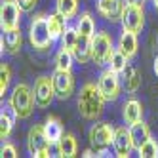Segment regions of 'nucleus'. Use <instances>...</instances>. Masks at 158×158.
<instances>
[{
  "instance_id": "nucleus-1",
  "label": "nucleus",
  "mask_w": 158,
  "mask_h": 158,
  "mask_svg": "<svg viewBox=\"0 0 158 158\" xmlns=\"http://www.w3.org/2000/svg\"><path fill=\"white\" fill-rule=\"evenodd\" d=\"M105 95L94 82H86L80 88V95H78V112L86 120H97L103 112L105 107Z\"/></svg>"
},
{
  "instance_id": "nucleus-2",
  "label": "nucleus",
  "mask_w": 158,
  "mask_h": 158,
  "mask_svg": "<svg viewBox=\"0 0 158 158\" xmlns=\"http://www.w3.org/2000/svg\"><path fill=\"white\" fill-rule=\"evenodd\" d=\"M10 103H12L17 118H29L32 114V107L36 105L35 94H32V89L25 82H19L14 86L12 95H10Z\"/></svg>"
},
{
  "instance_id": "nucleus-3",
  "label": "nucleus",
  "mask_w": 158,
  "mask_h": 158,
  "mask_svg": "<svg viewBox=\"0 0 158 158\" xmlns=\"http://www.w3.org/2000/svg\"><path fill=\"white\" fill-rule=\"evenodd\" d=\"M114 133L116 130L109 122H95L89 128V133H88L89 145H92V149L97 151V156H107V149L114 141Z\"/></svg>"
},
{
  "instance_id": "nucleus-4",
  "label": "nucleus",
  "mask_w": 158,
  "mask_h": 158,
  "mask_svg": "<svg viewBox=\"0 0 158 158\" xmlns=\"http://www.w3.org/2000/svg\"><path fill=\"white\" fill-rule=\"evenodd\" d=\"M29 42L35 50H46L53 42L48 31V15L38 14L31 19L29 25Z\"/></svg>"
},
{
  "instance_id": "nucleus-5",
  "label": "nucleus",
  "mask_w": 158,
  "mask_h": 158,
  "mask_svg": "<svg viewBox=\"0 0 158 158\" xmlns=\"http://www.w3.org/2000/svg\"><path fill=\"white\" fill-rule=\"evenodd\" d=\"M112 53H114V46H112V36L109 32L101 31L95 32L92 36V55H94V63L99 67L109 65Z\"/></svg>"
},
{
  "instance_id": "nucleus-6",
  "label": "nucleus",
  "mask_w": 158,
  "mask_h": 158,
  "mask_svg": "<svg viewBox=\"0 0 158 158\" xmlns=\"http://www.w3.org/2000/svg\"><path fill=\"white\" fill-rule=\"evenodd\" d=\"M32 94H35V103L38 109H48L52 105V101L55 99L53 76H46V74L38 76L35 88H32Z\"/></svg>"
},
{
  "instance_id": "nucleus-7",
  "label": "nucleus",
  "mask_w": 158,
  "mask_h": 158,
  "mask_svg": "<svg viewBox=\"0 0 158 158\" xmlns=\"http://www.w3.org/2000/svg\"><path fill=\"white\" fill-rule=\"evenodd\" d=\"M97 86L107 101H116L120 97V78L112 69H105L97 78Z\"/></svg>"
},
{
  "instance_id": "nucleus-8",
  "label": "nucleus",
  "mask_w": 158,
  "mask_h": 158,
  "mask_svg": "<svg viewBox=\"0 0 158 158\" xmlns=\"http://www.w3.org/2000/svg\"><path fill=\"white\" fill-rule=\"evenodd\" d=\"M21 12L23 10L19 8L15 0H2V6H0V27H2V32L19 27Z\"/></svg>"
},
{
  "instance_id": "nucleus-9",
  "label": "nucleus",
  "mask_w": 158,
  "mask_h": 158,
  "mask_svg": "<svg viewBox=\"0 0 158 158\" xmlns=\"http://www.w3.org/2000/svg\"><path fill=\"white\" fill-rule=\"evenodd\" d=\"M53 88L57 99H69L74 92V76L71 71H55L53 74Z\"/></svg>"
},
{
  "instance_id": "nucleus-10",
  "label": "nucleus",
  "mask_w": 158,
  "mask_h": 158,
  "mask_svg": "<svg viewBox=\"0 0 158 158\" xmlns=\"http://www.w3.org/2000/svg\"><path fill=\"white\" fill-rule=\"evenodd\" d=\"M50 139L46 137V131H44V126H32L29 130V135H27V149L32 156H38V152L42 151H48L50 149Z\"/></svg>"
},
{
  "instance_id": "nucleus-11",
  "label": "nucleus",
  "mask_w": 158,
  "mask_h": 158,
  "mask_svg": "<svg viewBox=\"0 0 158 158\" xmlns=\"http://www.w3.org/2000/svg\"><path fill=\"white\" fill-rule=\"evenodd\" d=\"M133 149H135V147H133V141H131L130 128H126V126L116 128L114 141H112V151H114V156H118V158H128Z\"/></svg>"
},
{
  "instance_id": "nucleus-12",
  "label": "nucleus",
  "mask_w": 158,
  "mask_h": 158,
  "mask_svg": "<svg viewBox=\"0 0 158 158\" xmlns=\"http://www.w3.org/2000/svg\"><path fill=\"white\" fill-rule=\"evenodd\" d=\"M122 27L126 31H131V32H141L143 25H145V14H143V8H137V6H130L126 4V10H124V15L120 19Z\"/></svg>"
},
{
  "instance_id": "nucleus-13",
  "label": "nucleus",
  "mask_w": 158,
  "mask_h": 158,
  "mask_svg": "<svg viewBox=\"0 0 158 158\" xmlns=\"http://www.w3.org/2000/svg\"><path fill=\"white\" fill-rule=\"evenodd\" d=\"M126 10V0H97V12L109 21H120Z\"/></svg>"
},
{
  "instance_id": "nucleus-14",
  "label": "nucleus",
  "mask_w": 158,
  "mask_h": 158,
  "mask_svg": "<svg viewBox=\"0 0 158 158\" xmlns=\"http://www.w3.org/2000/svg\"><path fill=\"white\" fill-rule=\"evenodd\" d=\"M15 118H17V114H15L12 103L6 101L2 105V110H0V139H8V135L12 133Z\"/></svg>"
},
{
  "instance_id": "nucleus-15",
  "label": "nucleus",
  "mask_w": 158,
  "mask_h": 158,
  "mask_svg": "<svg viewBox=\"0 0 158 158\" xmlns=\"http://www.w3.org/2000/svg\"><path fill=\"white\" fill-rule=\"evenodd\" d=\"M2 52L10 53V55H15L19 50H21V44H23V36H21V32L17 29H12V31H4L2 35Z\"/></svg>"
},
{
  "instance_id": "nucleus-16",
  "label": "nucleus",
  "mask_w": 158,
  "mask_h": 158,
  "mask_svg": "<svg viewBox=\"0 0 158 158\" xmlns=\"http://www.w3.org/2000/svg\"><path fill=\"white\" fill-rule=\"evenodd\" d=\"M73 55L78 63H89L94 61V55H92V38L89 36H78L76 44H74V50Z\"/></svg>"
},
{
  "instance_id": "nucleus-17",
  "label": "nucleus",
  "mask_w": 158,
  "mask_h": 158,
  "mask_svg": "<svg viewBox=\"0 0 158 158\" xmlns=\"http://www.w3.org/2000/svg\"><path fill=\"white\" fill-rule=\"evenodd\" d=\"M122 116H124V122L126 124H135V122H139L143 120V107L137 99H128L126 103H124L122 107Z\"/></svg>"
},
{
  "instance_id": "nucleus-18",
  "label": "nucleus",
  "mask_w": 158,
  "mask_h": 158,
  "mask_svg": "<svg viewBox=\"0 0 158 158\" xmlns=\"http://www.w3.org/2000/svg\"><path fill=\"white\" fill-rule=\"evenodd\" d=\"M137 32H131V31H122V35L118 38V50H122L124 53L131 59L135 53H137Z\"/></svg>"
},
{
  "instance_id": "nucleus-19",
  "label": "nucleus",
  "mask_w": 158,
  "mask_h": 158,
  "mask_svg": "<svg viewBox=\"0 0 158 158\" xmlns=\"http://www.w3.org/2000/svg\"><path fill=\"white\" fill-rule=\"evenodd\" d=\"M42 126H44L46 137L50 139V143H52V145H57V143H59V139L65 135V133H63V126H61L59 118H55V116L46 118V122H44Z\"/></svg>"
},
{
  "instance_id": "nucleus-20",
  "label": "nucleus",
  "mask_w": 158,
  "mask_h": 158,
  "mask_svg": "<svg viewBox=\"0 0 158 158\" xmlns=\"http://www.w3.org/2000/svg\"><path fill=\"white\" fill-rule=\"evenodd\" d=\"M130 133H131V141H133L135 149H139V147L151 137V130H149V126H147L143 120L131 124V126H130Z\"/></svg>"
},
{
  "instance_id": "nucleus-21",
  "label": "nucleus",
  "mask_w": 158,
  "mask_h": 158,
  "mask_svg": "<svg viewBox=\"0 0 158 158\" xmlns=\"http://www.w3.org/2000/svg\"><path fill=\"white\" fill-rule=\"evenodd\" d=\"M65 23H67V19L61 14H52V15H48V31H50L52 40H61L63 32L67 29Z\"/></svg>"
},
{
  "instance_id": "nucleus-22",
  "label": "nucleus",
  "mask_w": 158,
  "mask_h": 158,
  "mask_svg": "<svg viewBox=\"0 0 158 158\" xmlns=\"http://www.w3.org/2000/svg\"><path fill=\"white\" fill-rule=\"evenodd\" d=\"M57 151H59V156H63V158H73V156H76L78 143H76V139H74L73 133H65L63 137L59 139Z\"/></svg>"
},
{
  "instance_id": "nucleus-23",
  "label": "nucleus",
  "mask_w": 158,
  "mask_h": 158,
  "mask_svg": "<svg viewBox=\"0 0 158 158\" xmlns=\"http://www.w3.org/2000/svg\"><path fill=\"white\" fill-rule=\"evenodd\" d=\"M122 82H124V88H126L128 94H135L139 89V86H141V78H139L137 71L128 65L126 69H124V73H122Z\"/></svg>"
},
{
  "instance_id": "nucleus-24",
  "label": "nucleus",
  "mask_w": 158,
  "mask_h": 158,
  "mask_svg": "<svg viewBox=\"0 0 158 158\" xmlns=\"http://www.w3.org/2000/svg\"><path fill=\"white\" fill-rule=\"evenodd\" d=\"M76 29H78V32H80L82 36H89V38H92V36L95 35V21H94L92 14H89V12H84L80 17H78Z\"/></svg>"
},
{
  "instance_id": "nucleus-25",
  "label": "nucleus",
  "mask_w": 158,
  "mask_h": 158,
  "mask_svg": "<svg viewBox=\"0 0 158 158\" xmlns=\"http://www.w3.org/2000/svg\"><path fill=\"white\" fill-rule=\"evenodd\" d=\"M55 10H57V14H61L69 21L78 12V0H55Z\"/></svg>"
},
{
  "instance_id": "nucleus-26",
  "label": "nucleus",
  "mask_w": 158,
  "mask_h": 158,
  "mask_svg": "<svg viewBox=\"0 0 158 158\" xmlns=\"http://www.w3.org/2000/svg\"><path fill=\"white\" fill-rule=\"evenodd\" d=\"M73 59H74L73 52L61 48L57 52V55H55V71H71L73 69Z\"/></svg>"
},
{
  "instance_id": "nucleus-27",
  "label": "nucleus",
  "mask_w": 158,
  "mask_h": 158,
  "mask_svg": "<svg viewBox=\"0 0 158 158\" xmlns=\"http://www.w3.org/2000/svg\"><path fill=\"white\" fill-rule=\"evenodd\" d=\"M128 55L124 53L122 50H114V53H112V57H110V61H109V69H112L114 73H118V74H122L124 73V69L128 67Z\"/></svg>"
},
{
  "instance_id": "nucleus-28",
  "label": "nucleus",
  "mask_w": 158,
  "mask_h": 158,
  "mask_svg": "<svg viewBox=\"0 0 158 158\" xmlns=\"http://www.w3.org/2000/svg\"><path fill=\"white\" fill-rule=\"evenodd\" d=\"M78 36H80V32H78L76 27H67L65 32H63V36H61V48L73 52V50H74V44H76V40H78Z\"/></svg>"
},
{
  "instance_id": "nucleus-29",
  "label": "nucleus",
  "mask_w": 158,
  "mask_h": 158,
  "mask_svg": "<svg viewBox=\"0 0 158 158\" xmlns=\"http://www.w3.org/2000/svg\"><path fill=\"white\" fill-rule=\"evenodd\" d=\"M137 152H139L141 158H156V156H158V141L152 139V137H149V139H147V141L139 147V149H137Z\"/></svg>"
},
{
  "instance_id": "nucleus-30",
  "label": "nucleus",
  "mask_w": 158,
  "mask_h": 158,
  "mask_svg": "<svg viewBox=\"0 0 158 158\" xmlns=\"http://www.w3.org/2000/svg\"><path fill=\"white\" fill-rule=\"evenodd\" d=\"M10 80H12V71L6 63L0 65V94H6L8 92V86H10Z\"/></svg>"
},
{
  "instance_id": "nucleus-31",
  "label": "nucleus",
  "mask_w": 158,
  "mask_h": 158,
  "mask_svg": "<svg viewBox=\"0 0 158 158\" xmlns=\"http://www.w3.org/2000/svg\"><path fill=\"white\" fill-rule=\"evenodd\" d=\"M0 156H2V158H15V156H17L15 147H14L12 143H4L2 149H0Z\"/></svg>"
},
{
  "instance_id": "nucleus-32",
  "label": "nucleus",
  "mask_w": 158,
  "mask_h": 158,
  "mask_svg": "<svg viewBox=\"0 0 158 158\" xmlns=\"http://www.w3.org/2000/svg\"><path fill=\"white\" fill-rule=\"evenodd\" d=\"M15 2L19 4V8L23 10V12H31V10H35L38 0H15Z\"/></svg>"
},
{
  "instance_id": "nucleus-33",
  "label": "nucleus",
  "mask_w": 158,
  "mask_h": 158,
  "mask_svg": "<svg viewBox=\"0 0 158 158\" xmlns=\"http://www.w3.org/2000/svg\"><path fill=\"white\" fill-rule=\"evenodd\" d=\"M126 4H130V6H137V8H143V6H145V0H126Z\"/></svg>"
},
{
  "instance_id": "nucleus-34",
  "label": "nucleus",
  "mask_w": 158,
  "mask_h": 158,
  "mask_svg": "<svg viewBox=\"0 0 158 158\" xmlns=\"http://www.w3.org/2000/svg\"><path fill=\"white\" fill-rule=\"evenodd\" d=\"M152 69H154V74L158 76V55L154 57V65H152Z\"/></svg>"
},
{
  "instance_id": "nucleus-35",
  "label": "nucleus",
  "mask_w": 158,
  "mask_h": 158,
  "mask_svg": "<svg viewBox=\"0 0 158 158\" xmlns=\"http://www.w3.org/2000/svg\"><path fill=\"white\" fill-rule=\"evenodd\" d=\"M152 4H154V8L158 10V0H152Z\"/></svg>"
}]
</instances>
